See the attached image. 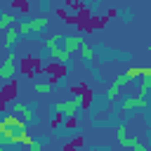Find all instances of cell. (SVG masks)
Instances as JSON below:
<instances>
[{
    "label": "cell",
    "mask_w": 151,
    "mask_h": 151,
    "mask_svg": "<svg viewBox=\"0 0 151 151\" xmlns=\"http://www.w3.org/2000/svg\"><path fill=\"white\" fill-rule=\"evenodd\" d=\"M83 106H85V94H76V97L68 99V101L54 104V106H52V113H61L64 118H71V116H76L78 111H83Z\"/></svg>",
    "instance_id": "cell-1"
},
{
    "label": "cell",
    "mask_w": 151,
    "mask_h": 151,
    "mask_svg": "<svg viewBox=\"0 0 151 151\" xmlns=\"http://www.w3.org/2000/svg\"><path fill=\"white\" fill-rule=\"evenodd\" d=\"M33 90H35L38 94H50V92L54 90V85H52V83H38V80H35V83H33Z\"/></svg>",
    "instance_id": "cell-13"
},
{
    "label": "cell",
    "mask_w": 151,
    "mask_h": 151,
    "mask_svg": "<svg viewBox=\"0 0 151 151\" xmlns=\"http://www.w3.org/2000/svg\"><path fill=\"white\" fill-rule=\"evenodd\" d=\"M28 149H31V151H40V149H42V142H35V139H33V142L28 144Z\"/></svg>",
    "instance_id": "cell-16"
},
{
    "label": "cell",
    "mask_w": 151,
    "mask_h": 151,
    "mask_svg": "<svg viewBox=\"0 0 151 151\" xmlns=\"http://www.w3.org/2000/svg\"><path fill=\"white\" fill-rule=\"evenodd\" d=\"M116 134H118V144H120V146H125V149H134V151H146V146H144L139 139H134V137H127V132H125V125H120Z\"/></svg>",
    "instance_id": "cell-4"
},
{
    "label": "cell",
    "mask_w": 151,
    "mask_h": 151,
    "mask_svg": "<svg viewBox=\"0 0 151 151\" xmlns=\"http://www.w3.org/2000/svg\"><path fill=\"white\" fill-rule=\"evenodd\" d=\"M78 50H80V54H83L85 61H92V59H94V50H92V45H87L85 40H83V45H80Z\"/></svg>",
    "instance_id": "cell-12"
},
{
    "label": "cell",
    "mask_w": 151,
    "mask_h": 151,
    "mask_svg": "<svg viewBox=\"0 0 151 151\" xmlns=\"http://www.w3.org/2000/svg\"><path fill=\"white\" fill-rule=\"evenodd\" d=\"M47 52H50V57H52L59 66H71V54H68L64 47L57 45V47H52V50H47Z\"/></svg>",
    "instance_id": "cell-7"
},
{
    "label": "cell",
    "mask_w": 151,
    "mask_h": 151,
    "mask_svg": "<svg viewBox=\"0 0 151 151\" xmlns=\"http://www.w3.org/2000/svg\"><path fill=\"white\" fill-rule=\"evenodd\" d=\"M17 40H19V31H17V28H14V24H12V26H7V28H5V40H2L5 50H7V52H12V50L17 47Z\"/></svg>",
    "instance_id": "cell-9"
},
{
    "label": "cell",
    "mask_w": 151,
    "mask_h": 151,
    "mask_svg": "<svg viewBox=\"0 0 151 151\" xmlns=\"http://www.w3.org/2000/svg\"><path fill=\"white\" fill-rule=\"evenodd\" d=\"M17 21V17L12 14V12H5V14H0V31H5L7 26H12Z\"/></svg>",
    "instance_id": "cell-14"
},
{
    "label": "cell",
    "mask_w": 151,
    "mask_h": 151,
    "mask_svg": "<svg viewBox=\"0 0 151 151\" xmlns=\"http://www.w3.org/2000/svg\"><path fill=\"white\" fill-rule=\"evenodd\" d=\"M14 76H17V54L9 52L5 61L0 64V80H12Z\"/></svg>",
    "instance_id": "cell-3"
},
{
    "label": "cell",
    "mask_w": 151,
    "mask_h": 151,
    "mask_svg": "<svg viewBox=\"0 0 151 151\" xmlns=\"http://www.w3.org/2000/svg\"><path fill=\"white\" fill-rule=\"evenodd\" d=\"M0 120H2V123H5L9 130H26V123H24V120H21L17 113H7V116H2Z\"/></svg>",
    "instance_id": "cell-11"
},
{
    "label": "cell",
    "mask_w": 151,
    "mask_h": 151,
    "mask_svg": "<svg viewBox=\"0 0 151 151\" xmlns=\"http://www.w3.org/2000/svg\"><path fill=\"white\" fill-rule=\"evenodd\" d=\"M61 42H64V50L68 54H73L80 45H83V35H61Z\"/></svg>",
    "instance_id": "cell-10"
},
{
    "label": "cell",
    "mask_w": 151,
    "mask_h": 151,
    "mask_svg": "<svg viewBox=\"0 0 151 151\" xmlns=\"http://www.w3.org/2000/svg\"><path fill=\"white\" fill-rule=\"evenodd\" d=\"M120 109L123 111H130V109H149V99L146 97H127L123 104H120Z\"/></svg>",
    "instance_id": "cell-8"
},
{
    "label": "cell",
    "mask_w": 151,
    "mask_h": 151,
    "mask_svg": "<svg viewBox=\"0 0 151 151\" xmlns=\"http://www.w3.org/2000/svg\"><path fill=\"white\" fill-rule=\"evenodd\" d=\"M42 28H47V19H31V21H24L19 24V35H31V33H40Z\"/></svg>",
    "instance_id": "cell-5"
},
{
    "label": "cell",
    "mask_w": 151,
    "mask_h": 151,
    "mask_svg": "<svg viewBox=\"0 0 151 151\" xmlns=\"http://www.w3.org/2000/svg\"><path fill=\"white\" fill-rule=\"evenodd\" d=\"M9 111H12V113H19V118H21L26 125L35 120V116H33V109H31V106H26V104H21V101H14V104L9 106Z\"/></svg>",
    "instance_id": "cell-6"
},
{
    "label": "cell",
    "mask_w": 151,
    "mask_h": 151,
    "mask_svg": "<svg viewBox=\"0 0 151 151\" xmlns=\"http://www.w3.org/2000/svg\"><path fill=\"white\" fill-rule=\"evenodd\" d=\"M139 73H142V66H130L125 73H120L116 80H113V85H109V87H113V90H120L123 85H127V83H134L137 78H139Z\"/></svg>",
    "instance_id": "cell-2"
},
{
    "label": "cell",
    "mask_w": 151,
    "mask_h": 151,
    "mask_svg": "<svg viewBox=\"0 0 151 151\" xmlns=\"http://www.w3.org/2000/svg\"><path fill=\"white\" fill-rule=\"evenodd\" d=\"M59 40H61V35H52V38H47V40H45V50L57 47V45H59Z\"/></svg>",
    "instance_id": "cell-15"
}]
</instances>
